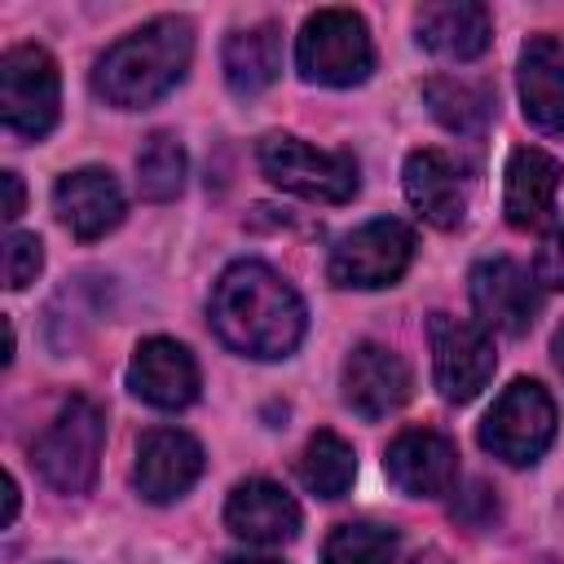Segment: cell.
Segmentation results:
<instances>
[{
	"label": "cell",
	"instance_id": "obj_30",
	"mask_svg": "<svg viewBox=\"0 0 564 564\" xmlns=\"http://www.w3.org/2000/svg\"><path fill=\"white\" fill-rule=\"evenodd\" d=\"M13 516H18V480L4 476V524H13Z\"/></svg>",
	"mask_w": 564,
	"mask_h": 564
},
{
	"label": "cell",
	"instance_id": "obj_25",
	"mask_svg": "<svg viewBox=\"0 0 564 564\" xmlns=\"http://www.w3.org/2000/svg\"><path fill=\"white\" fill-rule=\"evenodd\" d=\"M397 560V529L375 520H344L322 542V564H392Z\"/></svg>",
	"mask_w": 564,
	"mask_h": 564
},
{
	"label": "cell",
	"instance_id": "obj_3",
	"mask_svg": "<svg viewBox=\"0 0 564 564\" xmlns=\"http://www.w3.org/2000/svg\"><path fill=\"white\" fill-rule=\"evenodd\" d=\"M101 445H106V414L88 397H70L57 419L44 427V436L31 449V463L40 480L57 494H88L101 467Z\"/></svg>",
	"mask_w": 564,
	"mask_h": 564
},
{
	"label": "cell",
	"instance_id": "obj_29",
	"mask_svg": "<svg viewBox=\"0 0 564 564\" xmlns=\"http://www.w3.org/2000/svg\"><path fill=\"white\" fill-rule=\"evenodd\" d=\"M0 185H4V220L13 225V220L22 216V203H26L22 176H18V172H0Z\"/></svg>",
	"mask_w": 564,
	"mask_h": 564
},
{
	"label": "cell",
	"instance_id": "obj_21",
	"mask_svg": "<svg viewBox=\"0 0 564 564\" xmlns=\"http://www.w3.org/2000/svg\"><path fill=\"white\" fill-rule=\"evenodd\" d=\"M220 66H225L229 93H238V97L264 93L282 75V31H278V22H256V26L229 31V40L220 48Z\"/></svg>",
	"mask_w": 564,
	"mask_h": 564
},
{
	"label": "cell",
	"instance_id": "obj_16",
	"mask_svg": "<svg viewBox=\"0 0 564 564\" xmlns=\"http://www.w3.org/2000/svg\"><path fill=\"white\" fill-rule=\"evenodd\" d=\"M401 185H405V198L410 207L436 225V229H458L463 216H467V185H463V172L458 163L445 154V150H410L405 154V167H401Z\"/></svg>",
	"mask_w": 564,
	"mask_h": 564
},
{
	"label": "cell",
	"instance_id": "obj_1",
	"mask_svg": "<svg viewBox=\"0 0 564 564\" xmlns=\"http://www.w3.org/2000/svg\"><path fill=\"white\" fill-rule=\"evenodd\" d=\"M207 313H212V330L220 335V344L256 361L291 357L308 326L304 300L264 260L229 264L212 286Z\"/></svg>",
	"mask_w": 564,
	"mask_h": 564
},
{
	"label": "cell",
	"instance_id": "obj_5",
	"mask_svg": "<svg viewBox=\"0 0 564 564\" xmlns=\"http://www.w3.org/2000/svg\"><path fill=\"white\" fill-rule=\"evenodd\" d=\"M260 172L286 189L300 194L308 203H348L357 194V159L344 150H317L291 132H269L256 145Z\"/></svg>",
	"mask_w": 564,
	"mask_h": 564
},
{
	"label": "cell",
	"instance_id": "obj_4",
	"mask_svg": "<svg viewBox=\"0 0 564 564\" xmlns=\"http://www.w3.org/2000/svg\"><path fill=\"white\" fill-rule=\"evenodd\" d=\"M295 66L308 84L352 88L375 70V44L366 18L352 9H317L295 40Z\"/></svg>",
	"mask_w": 564,
	"mask_h": 564
},
{
	"label": "cell",
	"instance_id": "obj_24",
	"mask_svg": "<svg viewBox=\"0 0 564 564\" xmlns=\"http://www.w3.org/2000/svg\"><path fill=\"white\" fill-rule=\"evenodd\" d=\"M185 145L172 132H154L137 154V189L145 203H167L185 189Z\"/></svg>",
	"mask_w": 564,
	"mask_h": 564
},
{
	"label": "cell",
	"instance_id": "obj_10",
	"mask_svg": "<svg viewBox=\"0 0 564 564\" xmlns=\"http://www.w3.org/2000/svg\"><path fill=\"white\" fill-rule=\"evenodd\" d=\"M467 295H471V308H476L480 326L502 330V335H524L538 322V308H542V286L533 282V273L520 269L507 256L471 264Z\"/></svg>",
	"mask_w": 564,
	"mask_h": 564
},
{
	"label": "cell",
	"instance_id": "obj_26",
	"mask_svg": "<svg viewBox=\"0 0 564 564\" xmlns=\"http://www.w3.org/2000/svg\"><path fill=\"white\" fill-rule=\"evenodd\" d=\"M40 269H44V242H40L35 234L13 229V234L4 238V286H9V291H22V286L35 282Z\"/></svg>",
	"mask_w": 564,
	"mask_h": 564
},
{
	"label": "cell",
	"instance_id": "obj_31",
	"mask_svg": "<svg viewBox=\"0 0 564 564\" xmlns=\"http://www.w3.org/2000/svg\"><path fill=\"white\" fill-rule=\"evenodd\" d=\"M551 357H555V366H560V375H564V326H560L555 339H551Z\"/></svg>",
	"mask_w": 564,
	"mask_h": 564
},
{
	"label": "cell",
	"instance_id": "obj_20",
	"mask_svg": "<svg viewBox=\"0 0 564 564\" xmlns=\"http://www.w3.org/2000/svg\"><path fill=\"white\" fill-rule=\"evenodd\" d=\"M564 167L538 150V145H516L507 154V189H502V212L516 229H538L551 220L555 194H560Z\"/></svg>",
	"mask_w": 564,
	"mask_h": 564
},
{
	"label": "cell",
	"instance_id": "obj_28",
	"mask_svg": "<svg viewBox=\"0 0 564 564\" xmlns=\"http://www.w3.org/2000/svg\"><path fill=\"white\" fill-rule=\"evenodd\" d=\"M454 520H463V524H471V529H485L489 520H498V498H494V489H489L485 480H471L467 494L454 502Z\"/></svg>",
	"mask_w": 564,
	"mask_h": 564
},
{
	"label": "cell",
	"instance_id": "obj_2",
	"mask_svg": "<svg viewBox=\"0 0 564 564\" xmlns=\"http://www.w3.org/2000/svg\"><path fill=\"white\" fill-rule=\"evenodd\" d=\"M194 26L185 18H154L115 40L93 62V93L119 110H145L163 101L189 70Z\"/></svg>",
	"mask_w": 564,
	"mask_h": 564
},
{
	"label": "cell",
	"instance_id": "obj_14",
	"mask_svg": "<svg viewBox=\"0 0 564 564\" xmlns=\"http://www.w3.org/2000/svg\"><path fill=\"white\" fill-rule=\"evenodd\" d=\"M203 476V445L181 427H150L137 445V494L145 502H172Z\"/></svg>",
	"mask_w": 564,
	"mask_h": 564
},
{
	"label": "cell",
	"instance_id": "obj_8",
	"mask_svg": "<svg viewBox=\"0 0 564 564\" xmlns=\"http://www.w3.org/2000/svg\"><path fill=\"white\" fill-rule=\"evenodd\" d=\"M410 260H414V229L397 216H375L330 247L326 278L335 286L375 291V286H392L410 269Z\"/></svg>",
	"mask_w": 564,
	"mask_h": 564
},
{
	"label": "cell",
	"instance_id": "obj_13",
	"mask_svg": "<svg viewBox=\"0 0 564 564\" xmlns=\"http://www.w3.org/2000/svg\"><path fill=\"white\" fill-rule=\"evenodd\" d=\"M414 375L401 352L383 344H357L344 361V401L361 419H388L410 401Z\"/></svg>",
	"mask_w": 564,
	"mask_h": 564
},
{
	"label": "cell",
	"instance_id": "obj_7",
	"mask_svg": "<svg viewBox=\"0 0 564 564\" xmlns=\"http://www.w3.org/2000/svg\"><path fill=\"white\" fill-rule=\"evenodd\" d=\"M62 110L57 62L40 44H18L0 57V115L13 137L40 141L53 132Z\"/></svg>",
	"mask_w": 564,
	"mask_h": 564
},
{
	"label": "cell",
	"instance_id": "obj_32",
	"mask_svg": "<svg viewBox=\"0 0 564 564\" xmlns=\"http://www.w3.org/2000/svg\"><path fill=\"white\" fill-rule=\"evenodd\" d=\"M225 564H282V560H269V555H234Z\"/></svg>",
	"mask_w": 564,
	"mask_h": 564
},
{
	"label": "cell",
	"instance_id": "obj_12",
	"mask_svg": "<svg viewBox=\"0 0 564 564\" xmlns=\"http://www.w3.org/2000/svg\"><path fill=\"white\" fill-rule=\"evenodd\" d=\"M128 388L154 410H185L198 397V361L185 344L167 335H150L132 352Z\"/></svg>",
	"mask_w": 564,
	"mask_h": 564
},
{
	"label": "cell",
	"instance_id": "obj_22",
	"mask_svg": "<svg viewBox=\"0 0 564 564\" xmlns=\"http://www.w3.org/2000/svg\"><path fill=\"white\" fill-rule=\"evenodd\" d=\"M423 101L432 110V119L441 128H449L454 137H480L494 119V93L467 79H449V75H432L423 84Z\"/></svg>",
	"mask_w": 564,
	"mask_h": 564
},
{
	"label": "cell",
	"instance_id": "obj_6",
	"mask_svg": "<svg viewBox=\"0 0 564 564\" xmlns=\"http://www.w3.org/2000/svg\"><path fill=\"white\" fill-rule=\"evenodd\" d=\"M555 441V401L538 379H516L480 423V449L511 467H529Z\"/></svg>",
	"mask_w": 564,
	"mask_h": 564
},
{
	"label": "cell",
	"instance_id": "obj_18",
	"mask_svg": "<svg viewBox=\"0 0 564 564\" xmlns=\"http://www.w3.org/2000/svg\"><path fill=\"white\" fill-rule=\"evenodd\" d=\"M520 110L538 132H564V44L555 35H529L520 48Z\"/></svg>",
	"mask_w": 564,
	"mask_h": 564
},
{
	"label": "cell",
	"instance_id": "obj_11",
	"mask_svg": "<svg viewBox=\"0 0 564 564\" xmlns=\"http://www.w3.org/2000/svg\"><path fill=\"white\" fill-rule=\"evenodd\" d=\"M383 471L410 498H441L458 480V449L436 427H405L383 449Z\"/></svg>",
	"mask_w": 564,
	"mask_h": 564
},
{
	"label": "cell",
	"instance_id": "obj_15",
	"mask_svg": "<svg viewBox=\"0 0 564 564\" xmlns=\"http://www.w3.org/2000/svg\"><path fill=\"white\" fill-rule=\"evenodd\" d=\"M53 212L79 242H97L123 220V189L106 167H75L53 185Z\"/></svg>",
	"mask_w": 564,
	"mask_h": 564
},
{
	"label": "cell",
	"instance_id": "obj_9",
	"mask_svg": "<svg viewBox=\"0 0 564 564\" xmlns=\"http://www.w3.org/2000/svg\"><path fill=\"white\" fill-rule=\"evenodd\" d=\"M427 339H432V379L441 397L449 405H467L471 397H480V388L494 379L498 366L489 330L454 313H432Z\"/></svg>",
	"mask_w": 564,
	"mask_h": 564
},
{
	"label": "cell",
	"instance_id": "obj_27",
	"mask_svg": "<svg viewBox=\"0 0 564 564\" xmlns=\"http://www.w3.org/2000/svg\"><path fill=\"white\" fill-rule=\"evenodd\" d=\"M533 282L542 291H564V229H546L533 256Z\"/></svg>",
	"mask_w": 564,
	"mask_h": 564
},
{
	"label": "cell",
	"instance_id": "obj_17",
	"mask_svg": "<svg viewBox=\"0 0 564 564\" xmlns=\"http://www.w3.org/2000/svg\"><path fill=\"white\" fill-rule=\"evenodd\" d=\"M225 524L234 538L256 542V546H282L300 533V502L264 476H251L242 485H234L229 502H225Z\"/></svg>",
	"mask_w": 564,
	"mask_h": 564
},
{
	"label": "cell",
	"instance_id": "obj_23",
	"mask_svg": "<svg viewBox=\"0 0 564 564\" xmlns=\"http://www.w3.org/2000/svg\"><path fill=\"white\" fill-rule=\"evenodd\" d=\"M295 471H300V485L308 494L344 498L352 476H357V454H352V445L339 432H313L304 454H300V463H295Z\"/></svg>",
	"mask_w": 564,
	"mask_h": 564
},
{
	"label": "cell",
	"instance_id": "obj_19",
	"mask_svg": "<svg viewBox=\"0 0 564 564\" xmlns=\"http://www.w3.org/2000/svg\"><path fill=\"white\" fill-rule=\"evenodd\" d=\"M419 44L445 62H471L494 40V18L476 0H432L414 13Z\"/></svg>",
	"mask_w": 564,
	"mask_h": 564
}]
</instances>
